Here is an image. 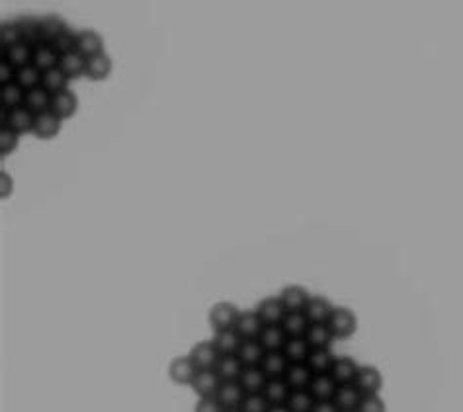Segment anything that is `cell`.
Here are the masks:
<instances>
[{"instance_id":"obj_1","label":"cell","mask_w":463,"mask_h":412,"mask_svg":"<svg viewBox=\"0 0 463 412\" xmlns=\"http://www.w3.org/2000/svg\"><path fill=\"white\" fill-rule=\"evenodd\" d=\"M328 328L333 331L334 338H350L358 328V319L354 311L346 307H334V311L328 316Z\"/></svg>"},{"instance_id":"obj_2","label":"cell","mask_w":463,"mask_h":412,"mask_svg":"<svg viewBox=\"0 0 463 412\" xmlns=\"http://www.w3.org/2000/svg\"><path fill=\"white\" fill-rule=\"evenodd\" d=\"M354 385L362 395H379L383 387V375L375 365H360Z\"/></svg>"},{"instance_id":"obj_3","label":"cell","mask_w":463,"mask_h":412,"mask_svg":"<svg viewBox=\"0 0 463 412\" xmlns=\"http://www.w3.org/2000/svg\"><path fill=\"white\" fill-rule=\"evenodd\" d=\"M241 315V311L227 301H221L217 305H213L210 311V323L215 331H225V328H235L236 319Z\"/></svg>"},{"instance_id":"obj_4","label":"cell","mask_w":463,"mask_h":412,"mask_svg":"<svg viewBox=\"0 0 463 412\" xmlns=\"http://www.w3.org/2000/svg\"><path fill=\"white\" fill-rule=\"evenodd\" d=\"M190 357H192V362H194L198 370H213L221 354L213 344V340H203V342H198L190 350Z\"/></svg>"},{"instance_id":"obj_5","label":"cell","mask_w":463,"mask_h":412,"mask_svg":"<svg viewBox=\"0 0 463 412\" xmlns=\"http://www.w3.org/2000/svg\"><path fill=\"white\" fill-rule=\"evenodd\" d=\"M33 122H35V115L25 105H20L6 112V120L2 123V127H8L18 135H24V133H32Z\"/></svg>"},{"instance_id":"obj_6","label":"cell","mask_w":463,"mask_h":412,"mask_svg":"<svg viewBox=\"0 0 463 412\" xmlns=\"http://www.w3.org/2000/svg\"><path fill=\"white\" fill-rule=\"evenodd\" d=\"M76 108H79V100L74 96V92H71L69 88L51 94V108H49V112L55 113L61 122L73 118Z\"/></svg>"},{"instance_id":"obj_7","label":"cell","mask_w":463,"mask_h":412,"mask_svg":"<svg viewBox=\"0 0 463 412\" xmlns=\"http://www.w3.org/2000/svg\"><path fill=\"white\" fill-rule=\"evenodd\" d=\"M362 393L354 383H342L336 387V393L333 396V403L338 406L341 412H354L362 403Z\"/></svg>"},{"instance_id":"obj_8","label":"cell","mask_w":463,"mask_h":412,"mask_svg":"<svg viewBox=\"0 0 463 412\" xmlns=\"http://www.w3.org/2000/svg\"><path fill=\"white\" fill-rule=\"evenodd\" d=\"M254 311L258 313V316H261V321L264 324H282L284 316L287 315V311H285L280 295H278V297H264V299L256 305Z\"/></svg>"},{"instance_id":"obj_9","label":"cell","mask_w":463,"mask_h":412,"mask_svg":"<svg viewBox=\"0 0 463 412\" xmlns=\"http://www.w3.org/2000/svg\"><path fill=\"white\" fill-rule=\"evenodd\" d=\"M195 373H198V367L190 356L174 357L168 365V375L176 385H192Z\"/></svg>"},{"instance_id":"obj_10","label":"cell","mask_w":463,"mask_h":412,"mask_svg":"<svg viewBox=\"0 0 463 412\" xmlns=\"http://www.w3.org/2000/svg\"><path fill=\"white\" fill-rule=\"evenodd\" d=\"M219 385H221V379L219 375L215 373V370H198V373L194 375V379H192V389L200 395V399H203V396L217 395Z\"/></svg>"},{"instance_id":"obj_11","label":"cell","mask_w":463,"mask_h":412,"mask_svg":"<svg viewBox=\"0 0 463 412\" xmlns=\"http://www.w3.org/2000/svg\"><path fill=\"white\" fill-rule=\"evenodd\" d=\"M336 387H338V383L333 379L331 373H317V375H313L307 389L315 401H333Z\"/></svg>"},{"instance_id":"obj_12","label":"cell","mask_w":463,"mask_h":412,"mask_svg":"<svg viewBox=\"0 0 463 412\" xmlns=\"http://www.w3.org/2000/svg\"><path fill=\"white\" fill-rule=\"evenodd\" d=\"M59 131H61V120L53 112H43L40 115H35V122H33V135L43 141L57 137Z\"/></svg>"},{"instance_id":"obj_13","label":"cell","mask_w":463,"mask_h":412,"mask_svg":"<svg viewBox=\"0 0 463 412\" xmlns=\"http://www.w3.org/2000/svg\"><path fill=\"white\" fill-rule=\"evenodd\" d=\"M244 389L239 381H221L215 399L219 401L223 408H239L244 399Z\"/></svg>"},{"instance_id":"obj_14","label":"cell","mask_w":463,"mask_h":412,"mask_svg":"<svg viewBox=\"0 0 463 412\" xmlns=\"http://www.w3.org/2000/svg\"><path fill=\"white\" fill-rule=\"evenodd\" d=\"M290 367V360L285 357L282 350H274V352H266L261 362V370L266 373L268 379H276V377H284L285 372Z\"/></svg>"},{"instance_id":"obj_15","label":"cell","mask_w":463,"mask_h":412,"mask_svg":"<svg viewBox=\"0 0 463 412\" xmlns=\"http://www.w3.org/2000/svg\"><path fill=\"white\" fill-rule=\"evenodd\" d=\"M280 299L284 303V307L287 313H295V311H305L311 295L307 293L305 287L301 285H287L280 293Z\"/></svg>"},{"instance_id":"obj_16","label":"cell","mask_w":463,"mask_h":412,"mask_svg":"<svg viewBox=\"0 0 463 412\" xmlns=\"http://www.w3.org/2000/svg\"><path fill=\"white\" fill-rule=\"evenodd\" d=\"M266 381H268V377L261 370V365H246L243 373H241V377H239V383H241V387L244 389L246 395L262 393L264 387H266Z\"/></svg>"},{"instance_id":"obj_17","label":"cell","mask_w":463,"mask_h":412,"mask_svg":"<svg viewBox=\"0 0 463 412\" xmlns=\"http://www.w3.org/2000/svg\"><path fill=\"white\" fill-rule=\"evenodd\" d=\"M264 328V323L261 321V316L256 311H244L239 315L235 324V331L241 334L243 340H251V338H258L261 336V331Z\"/></svg>"},{"instance_id":"obj_18","label":"cell","mask_w":463,"mask_h":412,"mask_svg":"<svg viewBox=\"0 0 463 412\" xmlns=\"http://www.w3.org/2000/svg\"><path fill=\"white\" fill-rule=\"evenodd\" d=\"M76 51L88 59L98 53H104V41L94 30H81L76 32Z\"/></svg>"},{"instance_id":"obj_19","label":"cell","mask_w":463,"mask_h":412,"mask_svg":"<svg viewBox=\"0 0 463 412\" xmlns=\"http://www.w3.org/2000/svg\"><path fill=\"white\" fill-rule=\"evenodd\" d=\"M333 311L334 305L331 303V299H326L323 295H311L303 313L307 315L309 323H326Z\"/></svg>"},{"instance_id":"obj_20","label":"cell","mask_w":463,"mask_h":412,"mask_svg":"<svg viewBox=\"0 0 463 412\" xmlns=\"http://www.w3.org/2000/svg\"><path fill=\"white\" fill-rule=\"evenodd\" d=\"M287 334H285L282 324H264V328L261 331V344L264 346L266 352H274V350H282L287 342Z\"/></svg>"},{"instance_id":"obj_21","label":"cell","mask_w":463,"mask_h":412,"mask_svg":"<svg viewBox=\"0 0 463 412\" xmlns=\"http://www.w3.org/2000/svg\"><path fill=\"white\" fill-rule=\"evenodd\" d=\"M334 360L336 357L333 356L331 348H311L305 364L309 365V370L313 372V375H317V373H331Z\"/></svg>"},{"instance_id":"obj_22","label":"cell","mask_w":463,"mask_h":412,"mask_svg":"<svg viewBox=\"0 0 463 412\" xmlns=\"http://www.w3.org/2000/svg\"><path fill=\"white\" fill-rule=\"evenodd\" d=\"M59 67H61V71H63L71 81H76V79H81V76H86V57L81 55L79 51H71V53L61 55Z\"/></svg>"},{"instance_id":"obj_23","label":"cell","mask_w":463,"mask_h":412,"mask_svg":"<svg viewBox=\"0 0 463 412\" xmlns=\"http://www.w3.org/2000/svg\"><path fill=\"white\" fill-rule=\"evenodd\" d=\"M358 370H360V364H358L354 357L341 356L334 360L331 375H333V379L336 381L338 385H342V383H354Z\"/></svg>"},{"instance_id":"obj_24","label":"cell","mask_w":463,"mask_h":412,"mask_svg":"<svg viewBox=\"0 0 463 412\" xmlns=\"http://www.w3.org/2000/svg\"><path fill=\"white\" fill-rule=\"evenodd\" d=\"M59 59H61V55L55 51V47H53L51 43H40V45L33 47L32 65L35 67V69H40L41 73H45L49 69L57 67Z\"/></svg>"},{"instance_id":"obj_25","label":"cell","mask_w":463,"mask_h":412,"mask_svg":"<svg viewBox=\"0 0 463 412\" xmlns=\"http://www.w3.org/2000/svg\"><path fill=\"white\" fill-rule=\"evenodd\" d=\"M213 344L219 350L221 356H231V354L239 352V348L243 344V338L235 328H225V331H215Z\"/></svg>"},{"instance_id":"obj_26","label":"cell","mask_w":463,"mask_h":412,"mask_svg":"<svg viewBox=\"0 0 463 412\" xmlns=\"http://www.w3.org/2000/svg\"><path fill=\"white\" fill-rule=\"evenodd\" d=\"M112 69H114L112 59L106 53H98V55L86 59V76L90 81H106L112 74Z\"/></svg>"},{"instance_id":"obj_27","label":"cell","mask_w":463,"mask_h":412,"mask_svg":"<svg viewBox=\"0 0 463 412\" xmlns=\"http://www.w3.org/2000/svg\"><path fill=\"white\" fill-rule=\"evenodd\" d=\"M213 370L219 375L221 381H239L244 370V364L236 354H231V356H221Z\"/></svg>"},{"instance_id":"obj_28","label":"cell","mask_w":463,"mask_h":412,"mask_svg":"<svg viewBox=\"0 0 463 412\" xmlns=\"http://www.w3.org/2000/svg\"><path fill=\"white\" fill-rule=\"evenodd\" d=\"M305 340L311 348H331L336 338L326 323H311L305 332Z\"/></svg>"},{"instance_id":"obj_29","label":"cell","mask_w":463,"mask_h":412,"mask_svg":"<svg viewBox=\"0 0 463 412\" xmlns=\"http://www.w3.org/2000/svg\"><path fill=\"white\" fill-rule=\"evenodd\" d=\"M282 352L290 360V364H303V362H307L311 346H309L305 336H293V338H287L285 346L282 348Z\"/></svg>"},{"instance_id":"obj_30","label":"cell","mask_w":463,"mask_h":412,"mask_svg":"<svg viewBox=\"0 0 463 412\" xmlns=\"http://www.w3.org/2000/svg\"><path fill=\"white\" fill-rule=\"evenodd\" d=\"M264 354H266V350H264V346H262L258 338L243 340V344H241L239 352H236V356L241 357L244 367L246 365H261Z\"/></svg>"},{"instance_id":"obj_31","label":"cell","mask_w":463,"mask_h":412,"mask_svg":"<svg viewBox=\"0 0 463 412\" xmlns=\"http://www.w3.org/2000/svg\"><path fill=\"white\" fill-rule=\"evenodd\" d=\"M24 105L33 113V115H40L43 112H49L51 108V94L43 86L32 88L25 92Z\"/></svg>"},{"instance_id":"obj_32","label":"cell","mask_w":463,"mask_h":412,"mask_svg":"<svg viewBox=\"0 0 463 412\" xmlns=\"http://www.w3.org/2000/svg\"><path fill=\"white\" fill-rule=\"evenodd\" d=\"M292 387L287 385V381L284 377H276V379L266 381V387L262 391V395L268 399L270 404H285L290 399Z\"/></svg>"},{"instance_id":"obj_33","label":"cell","mask_w":463,"mask_h":412,"mask_svg":"<svg viewBox=\"0 0 463 412\" xmlns=\"http://www.w3.org/2000/svg\"><path fill=\"white\" fill-rule=\"evenodd\" d=\"M18 24H20V30H22V40H24V43L32 45V47L40 45V43H45V40H43V32H41L40 18H33V16L20 18Z\"/></svg>"},{"instance_id":"obj_34","label":"cell","mask_w":463,"mask_h":412,"mask_svg":"<svg viewBox=\"0 0 463 412\" xmlns=\"http://www.w3.org/2000/svg\"><path fill=\"white\" fill-rule=\"evenodd\" d=\"M0 100H2V108H6V110L20 108V105H24L25 90L16 81L0 84Z\"/></svg>"},{"instance_id":"obj_35","label":"cell","mask_w":463,"mask_h":412,"mask_svg":"<svg viewBox=\"0 0 463 412\" xmlns=\"http://www.w3.org/2000/svg\"><path fill=\"white\" fill-rule=\"evenodd\" d=\"M41 20V32H43V40L45 43H53V41L61 38L63 33L69 30V25L61 16L57 14H47V16L40 18Z\"/></svg>"},{"instance_id":"obj_36","label":"cell","mask_w":463,"mask_h":412,"mask_svg":"<svg viewBox=\"0 0 463 412\" xmlns=\"http://www.w3.org/2000/svg\"><path fill=\"white\" fill-rule=\"evenodd\" d=\"M284 379L287 381V385L292 389H307L311 379H313V372L309 370V365L305 362L303 364H290Z\"/></svg>"},{"instance_id":"obj_37","label":"cell","mask_w":463,"mask_h":412,"mask_svg":"<svg viewBox=\"0 0 463 412\" xmlns=\"http://www.w3.org/2000/svg\"><path fill=\"white\" fill-rule=\"evenodd\" d=\"M69 82H71V79L61 71V67L59 65L49 69L45 73H41V86L47 90L49 94H55V92L67 90L69 88Z\"/></svg>"},{"instance_id":"obj_38","label":"cell","mask_w":463,"mask_h":412,"mask_svg":"<svg viewBox=\"0 0 463 412\" xmlns=\"http://www.w3.org/2000/svg\"><path fill=\"white\" fill-rule=\"evenodd\" d=\"M309 319L303 311H295V313H287L282 321L285 334L293 338V336H305V332L309 328Z\"/></svg>"},{"instance_id":"obj_39","label":"cell","mask_w":463,"mask_h":412,"mask_svg":"<svg viewBox=\"0 0 463 412\" xmlns=\"http://www.w3.org/2000/svg\"><path fill=\"white\" fill-rule=\"evenodd\" d=\"M2 57L8 59L10 63L16 67V69L25 65H32L33 47L22 41V43H18V45H12V47L4 49V51H2Z\"/></svg>"},{"instance_id":"obj_40","label":"cell","mask_w":463,"mask_h":412,"mask_svg":"<svg viewBox=\"0 0 463 412\" xmlns=\"http://www.w3.org/2000/svg\"><path fill=\"white\" fill-rule=\"evenodd\" d=\"M315 399L309 393V389H292L290 399H287V406L292 412H311L315 406Z\"/></svg>"},{"instance_id":"obj_41","label":"cell","mask_w":463,"mask_h":412,"mask_svg":"<svg viewBox=\"0 0 463 412\" xmlns=\"http://www.w3.org/2000/svg\"><path fill=\"white\" fill-rule=\"evenodd\" d=\"M22 30H20V24H18V20L14 22H4V24L0 25V47L2 51L4 49L12 47V45H18V43H22Z\"/></svg>"},{"instance_id":"obj_42","label":"cell","mask_w":463,"mask_h":412,"mask_svg":"<svg viewBox=\"0 0 463 412\" xmlns=\"http://www.w3.org/2000/svg\"><path fill=\"white\" fill-rule=\"evenodd\" d=\"M14 81H16L25 92L32 88H38V86H41V71L40 69H35L33 65L20 67L16 71V79H14Z\"/></svg>"},{"instance_id":"obj_43","label":"cell","mask_w":463,"mask_h":412,"mask_svg":"<svg viewBox=\"0 0 463 412\" xmlns=\"http://www.w3.org/2000/svg\"><path fill=\"white\" fill-rule=\"evenodd\" d=\"M270 406L272 404L262 393H252V395H244L239 408H241V412H268Z\"/></svg>"},{"instance_id":"obj_44","label":"cell","mask_w":463,"mask_h":412,"mask_svg":"<svg viewBox=\"0 0 463 412\" xmlns=\"http://www.w3.org/2000/svg\"><path fill=\"white\" fill-rule=\"evenodd\" d=\"M18 145H20V135L8 127H2L0 130V156L4 159V156L12 154L18 149Z\"/></svg>"},{"instance_id":"obj_45","label":"cell","mask_w":463,"mask_h":412,"mask_svg":"<svg viewBox=\"0 0 463 412\" xmlns=\"http://www.w3.org/2000/svg\"><path fill=\"white\" fill-rule=\"evenodd\" d=\"M59 55H65V53H71V51H76V32L73 30H67L61 38L51 43Z\"/></svg>"},{"instance_id":"obj_46","label":"cell","mask_w":463,"mask_h":412,"mask_svg":"<svg viewBox=\"0 0 463 412\" xmlns=\"http://www.w3.org/2000/svg\"><path fill=\"white\" fill-rule=\"evenodd\" d=\"M356 412H385V403L379 395H364Z\"/></svg>"},{"instance_id":"obj_47","label":"cell","mask_w":463,"mask_h":412,"mask_svg":"<svg viewBox=\"0 0 463 412\" xmlns=\"http://www.w3.org/2000/svg\"><path fill=\"white\" fill-rule=\"evenodd\" d=\"M195 412H225V408L215 396H203L195 404Z\"/></svg>"},{"instance_id":"obj_48","label":"cell","mask_w":463,"mask_h":412,"mask_svg":"<svg viewBox=\"0 0 463 412\" xmlns=\"http://www.w3.org/2000/svg\"><path fill=\"white\" fill-rule=\"evenodd\" d=\"M16 67L10 63L8 59L0 57V84H6L16 79Z\"/></svg>"},{"instance_id":"obj_49","label":"cell","mask_w":463,"mask_h":412,"mask_svg":"<svg viewBox=\"0 0 463 412\" xmlns=\"http://www.w3.org/2000/svg\"><path fill=\"white\" fill-rule=\"evenodd\" d=\"M311 412H341L333 401H317Z\"/></svg>"},{"instance_id":"obj_50","label":"cell","mask_w":463,"mask_h":412,"mask_svg":"<svg viewBox=\"0 0 463 412\" xmlns=\"http://www.w3.org/2000/svg\"><path fill=\"white\" fill-rule=\"evenodd\" d=\"M0 176H2V190H0V195H2V198H8L10 192H12V180H10L6 172H2Z\"/></svg>"},{"instance_id":"obj_51","label":"cell","mask_w":463,"mask_h":412,"mask_svg":"<svg viewBox=\"0 0 463 412\" xmlns=\"http://www.w3.org/2000/svg\"><path fill=\"white\" fill-rule=\"evenodd\" d=\"M268 412H292L287 404H272Z\"/></svg>"},{"instance_id":"obj_52","label":"cell","mask_w":463,"mask_h":412,"mask_svg":"<svg viewBox=\"0 0 463 412\" xmlns=\"http://www.w3.org/2000/svg\"><path fill=\"white\" fill-rule=\"evenodd\" d=\"M225 412H241V408H225Z\"/></svg>"},{"instance_id":"obj_53","label":"cell","mask_w":463,"mask_h":412,"mask_svg":"<svg viewBox=\"0 0 463 412\" xmlns=\"http://www.w3.org/2000/svg\"><path fill=\"white\" fill-rule=\"evenodd\" d=\"M354 412H356V411H354Z\"/></svg>"}]
</instances>
